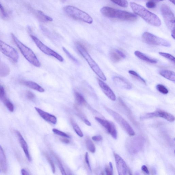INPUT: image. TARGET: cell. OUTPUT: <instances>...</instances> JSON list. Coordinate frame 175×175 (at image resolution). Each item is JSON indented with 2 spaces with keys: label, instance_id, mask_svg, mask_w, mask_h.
<instances>
[{
  "label": "cell",
  "instance_id": "6da1fadb",
  "mask_svg": "<svg viewBox=\"0 0 175 175\" xmlns=\"http://www.w3.org/2000/svg\"><path fill=\"white\" fill-rule=\"evenodd\" d=\"M130 6L134 13L142 17L147 23L155 26H161V20L156 14L149 11L141 5L135 2H131Z\"/></svg>",
  "mask_w": 175,
  "mask_h": 175
},
{
  "label": "cell",
  "instance_id": "7a4b0ae2",
  "mask_svg": "<svg viewBox=\"0 0 175 175\" xmlns=\"http://www.w3.org/2000/svg\"><path fill=\"white\" fill-rule=\"evenodd\" d=\"M102 14L109 18L117 19L122 20L134 21L137 19L136 14L109 7H104L101 9Z\"/></svg>",
  "mask_w": 175,
  "mask_h": 175
},
{
  "label": "cell",
  "instance_id": "3957f363",
  "mask_svg": "<svg viewBox=\"0 0 175 175\" xmlns=\"http://www.w3.org/2000/svg\"><path fill=\"white\" fill-rule=\"evenodd\" d=\"M76 48L80 54L86 60L90 67L99 78L103 81H106V78L98 65L92 58L88 52L85 47L80 42H77Z\"/></svg>",
  "mask_w": 175,
  "mask_h": 175
},
{
  "label": "cell",
  "instance_id": "277c9868",
  "mask_svg": "<svg viewBox=\"0 0 175 175\" xmlns=\"http://www.w3.org/2000/svg\"><path fill=\"white\" fill-rule=\"evenodd\" d=\"M11 36L25 58L34 66L36 67L41 66V64L33 51L20 41L13 34H11Z\"/></svg>",
  "mask_w": 175,
  "mask_h": 175
},
{
  "label": "cell",
  "instance_id": "5b68a950",
  "mask_svg": "<svg viewBox=\"0 0 175 175\" xmlns=\"http://www.w3.org/2000/svg\"><path fill=\"white\" fill-rule=\"evenodd\" d=\"M64 11L69 16L75 19L78 20L89 24L93 22L91 17L81 10L73 6H67L64 7Z\"/></svg>",
  "mask_w": 175,
  "mask_h": 175
},
{
  "label": "cell",
  "instance_id": "8992f818",
  "mask_svg": "<svg viewBox=\"0 0 175 175\" xmlns=\"http://www.w3.org/2000/svg\"><path fill=\"white\" fill-rule=\"evenodd\" d=\"M142 39L146 43L152 45L163 46L170 47V42L166 40L160 38L148 32H145L142 35Z\"/></svg>",
  "mask_w": 175,
  "mask_h": 175
},
{
  "label": "cell",
  "instance_id": "52a82bcc",
  "mask_svg": "<svg viewBox=\"0 0 175 175\" xmlns=\"http://www.w3.org/2000/svg\"><path fill=\"white\" fill-rule=\"evenodd\" d=\"M106 109L129 135L131 136L135 135V133L133 129L126 120H125L121 115L107 107H106Z\"/></svg>",
  "mask_w": 175,
  "mask_h": 175
},
{
  "label": "cell",
  "instance_id": "ba28073f",
  "mask_svg": "<svg viewBox=\"0 0 175 175\" xmlns=\"http://www.w3.org/2000/svg\"><path fill=\"white\" fill-rule=\"evenodd\" d=\"M161 10L167 27L171 32L174 31L175 18L173 12L168 6L164 4L162 5Z\"/></svg>",
  "mask_w": 175,
  "mask_h": 175
},
{
  "label": "cell",
  "instance_id": "9c48e42d",
  "mask_svg": "<svg viewBox=\"0 0 175 175\" xmlns=\"http://www.w3.org/2000/svg\"><path fill=\"white\" fill-rule=\"evenodd\" d=\"M30 36L37 47L45 54L50 56L54 57L60 62H62L64 61L63 57L44 45L36 37L32 35H31Z\"/></svg>",
  "mask_w": 175,
  "mask_h": 175
},
{
  "label": "cell",
  "instance_id": "30bf717a",
  "mask_svg": "<svg viewBox=\"0 0 175 175\" xmlns=\"http://www.w3.org/2000/svg\"><path fill=\"white\" fill-rule=\"evenodd\" d=\"M143 137H138L129 139L127 142V147L130 153L137 154L141 150L143 146Z\"/></svg>",
  "mask_w": 175,
  "mask_h": 175
},
{
  "label": "cell",
  "instance_id": "8fae6325",
  "mask_svg": "<svg viewBox=\"0 0 175 175\" xmlns=\"http://www.w3.org/2000/svg\"><path fill=\"white\" fill-rule=\"evenodd\" d=\"M0 51L14 62L18 61L19 54L16 50L1 40H0Z\"/></svg>",
  "mask_w": 175,
  "mask_h": 175
},
{
  "label": "cell",
  "instance_id": "7c38bea8",
  "mask_svg": "<svg viewBox=\"0 0 175 175\" xmlns=\"http://www.w3.org/2000/svg\"><path fill=\"white\" fill-rule=\"evenodd\" d=\"M154 117H161L171 122L174 121L175 120V117L173 115L161 110L143 115L140 117V119L144 120Z\"/></svg>",
  "mask_w": 175,
  "mask_h": 175
},
{
  "label": "cell",
  "instance_id": "4fadbf2b",
  "mask_svg": "<svg viewBox=\"0 0 175 175\" xmlns=\"http://www.w3.org/2000/svg\"><path fill=\"white\" fill-rule=\"evenodd\" d=\"M117 171L119 175L131 174L130 171L125 162L119 155L114 153Z\"/></svg>",
  "mask_w": 175,
  "mask_h": 175
},
{
  "label": "cell",
  "instance_id": "5bb4252c",
  "mask_svg": "<svg viewBox=\"0 0 175 175\" xmlns=\"http://www.w3.org/2000/svg\"><path fill=\"white\" fill-rule=\"evenodd\" d=\"M96 121L99 122L102 126L106 128L107 132L111 135L112 137L115 139H116L117 137V131L114 124L106 120L96 117Z\"/></svg>",
  "mask_w": 175,
  "mask_h": 175
},
{
  "label": "cell",
  "instance_id": "9a60e30c",
  "mask_svg": "<svg viewBox=\"0 0 175 175\" xmlns=\"http://www.w3.org/2000/svg\"><path fill=\"white\" fill-rule=\"evenodd\" d=\"M97 79L99 86L104 94L112 101H116V97L115 94L110 88L101 79L99 78H97Z\"/></svg>",
  "mask_w": 175,
  "mask_h": 175
},
{
  "label": "cell",
  "instance_id": "2e32d148",
  "mask_svg": "<svg viewBox=\"0 0 175 175\" xmlns=\"http://www.w3.org/2000/svg\"><path fill=\"white\" fill-rule=\"evenodd\" d=\"M16 133L17 138L18 139L22 149H23L27 159H28L29 161H31L32 160L31 157L30 155L29 154L28 145H27L26 141L19 132L16 131Z\"/></svg>",
  "mask_w": 175,
  "mask_h": 175
},
{
  "label": "cell",
  "instance_id": "e0dca14e",
  "mask_svg": "<svg viewBox=\"0 0 175 175\" xmlns=\"http://www.w3.org/2000/svg\"><path fill=\"white\" fill-rule=\"evenodd\" d=\"M35 109L39 115L45 121L53 124H57V120L56 117L48 113V112H45L41 109L37 108V107H35Z\"/></svg>",
  "mask_w": 175,
  "mask_h": 175
},
{
  "label": "cell",
  "instance_id": "ac0fdd59",
  "mask_svg": "<svg viewBox=\"0 0 175 175\" xmlns=\"http://www.w3.org/2000/svg\"><path fill=\"white\" fill-rule=\"evenodd\" d=\"M109 57L111 61L114 63H117L122 59L125 58V55L120 50L112 49L109 52Z\"/></svg>",
  "mask_w": 175,
  "mask_h": 175
},
{
  "label": "cell",
  "instance_id": "d6986e66",
  "mask_svg": "<svg viewBox=\"0 0 175 175\" xmlns=\"http://www.w3.org/2000/svg\"><path fill=\"white\" fill-rule=\"evenodd\" d=\"M115 84L120 88L130 90L132 89V86L129 82L122 77L115 76L113 78Z\"/></svg>",
  "mask_w": 175,
  "mask_h": 175
},
{
  "label": "cell",
  "instance_id": "ffe728a7",
  "mask_svg": "<svg viewBox=\"0 0 175 175\" xmlns=\"http://www.w3.org/2000/svg\"><path fill=\"white\" fill-rule=\"evenodd\" d=\"M0 168L1 170L6 173L8 170V163L4 149L0 145Z\"/></svg>",
  "mask_w": 175,
  "mask_h": 175
},
{
  "label": "cell",
  "instance_id": "44dd1931",
  "mask_svg": "<svg viewBox=\"0 0 175 175\" xmlns=\"http://www.w3.org/2000/svg\"><path fill=\"white\" fill-rule=\"evenodd\" d=\"M134 54L138 58L142 61L151 64H154L157 63V61L156 60L150 58L139 51H135Z\"/></svg>",
  "mask_w": 175,
  "mask_h": 175
},
{
  "label": "cell",
  "instance_id": "7402d4cb",
  "mask_svg": "<svg viewBox=\"0 0 175 175\" xmlns=\"http://www.w3.org/2000/svg\"><path fill=\"white\" fill-rule=\"evenodd\" d=\"M22 83L25 86L31 89L35 90L40 92H43L45 90L41 86L36 83V82L31 81H22Z\"/></svg>",
  "mask_w": 175,
  "mask_h": 175
},
{
  "label": "cell",
  "instance_id": "603a6c76",
  "mask_svg": "<svg viewBox=\"0 0 175 175\" xmlns=\"http://www.w3.org/2000/svg\"><path fill=\"white\" fill-rule=\"evenodd\" d=\"M159 74L164 78L171 81L175 82V74L174 72L168 70L162 69L159 71Z\"/></svg>",
  "mask_w": 175,
  "mask_h": 175
},
{
  "label": "cell",
  "instance_id": "cb8c5ba5",
  "mask_svg": "<svg viewBox=\"0 0 175 175\" xmlns=\"http://www.w3.org/2000/svg\"><path fill=\"white\" fill-rule=\"evenodd\" d=\"M10 72V69L7 65L2 63L0 64V77H6L9 74Z\"/></svg>",
  "mask_w": 175,
  "mask_h": 175
},
{
  "label": "cell",
  "instance_id": "d4e9b609",
  "mask_svg": "<svg viewBox=\"0 0 175 175\" xmlns=\"http://www.w3.org/2000/svg\"><path fill=\"white\" fill-rule=\"evenodd\" d=\"M75 98L77 103L79 105H85L87 102L84 97L81 93L78 92H75Z\"/></svg>",
  "mask_w": 175,
  "mask_h": 175
},
{
  "label": "cell",
  "instance_id": "484cf974",
  "mask_svg": "<svg viewBox=\"0 0 175 175\" xmlns=\"http://www.w3.org/2000/svg\"><path fill=\"white\" fill-rule=\"evenodd\" d=\"M129 73L137 81L141 82L142 83L146 85V81L143 78H142L135 71L133 70H130L129 71Z\"/></svg>",
  "mask_w": 175,
  "mask_h": 175
},
{
  "label": "cell",
  "instance_id": "4316f807",
  "mask_svg": "<svg viewBox=\"0 0 175 175\" xmlns=\"http://www.w3.org/2000/svg\"><path fill=\"white\" fill-rule=\"evenodd\" d=\"M71 122L74 131L76 132V134L80 137H83L84 136L83 133H82L78 124L72 120H71Z\"/></svg>",
  "mask_w": 175,
  "mask_h": 175
},
{
  "label": "cell",
  "instance_id": "83f0119b",
  "mask_svg": "<svg viewBox=\"0 0 175 175\" xmlns=\"http://www.w3.org/2000/svg\"><path fill=\"white\" fill-rule=\"evenodd\" d=\"M86 144L87 149L88 150L92 153H94L96 151V147L91 140L90 139H87Z\"/></svg>",
  "mask_w": 175,
  "mask_h": 175
},
{
  "label": "cell",
  "instance_id": "f1b7e54d",
  "mask_svg": "<svg viewBox=\"0 0 175 175\" xmlns=\"http://www.w3.org/2000/svg\"><path fill=\"white\" fill-rule=\"evenodd\" d=\"M114 3L122 7H127L128 6V2L126 0H110Z\"/></svg>",
  "mask_w": 175,
  "mask_h": 175
},
{
  "label": "cell",
  "instance_id": "f546056e",
  "mask_svg": "<svg viewBox=\"0 0 175 175\" xmlns=\"http://www.w3.org/2000/svg\"><path fill=\"white\" fill-rule=\"evenodd\" d=\"M3 101L5 106H6L9 111L12 112H13L14 110V106L11 102L6 98Z\"/></svg>",
  "mask_w": 175,
  "mask_h": 175
},
{
  "label": "cell",
  "instance_id": "4dcf8cb0",
  "mask_svg": "<svg viewBox=\"0 0 175 175\" xmlns=\"http://www.w3.org/2000/svg\"><path fill=\"white\" fill-rule=\"evenodd\" d=\"M157 90L161 93L166 94L168 93L169 91L167 88L161 84H157L156 86Z\"/></svg>",
  "mask_w": 175,
  "mask_h": 175
},
{
  "label": "cell",
  "instance_id": "1f68e13d",
  "mask_svg": "<svg viewBox=\"0 0 175 175\" xmlns=\"http://www.w3.org/2000/svg\"><path fill=\"white\" fill-rule=\"evenodd\" d=\"M159 54L161 56L173 62L174 63H175V57L171 54L163 52H159Z\"/></svg>",
  "mask_w": 175,
  "mask_h": 175
},
{
  "label": "cell",
  "instance_id": "d6a6232c",
  "mask_svg": "<svg viewBox=\"0 0 175 175\" xmlns=\"http://www.w3.org/2000/svg\"><path fill=\"white\" fill-rule=\"evenodd\" d=\"M78 115L80 118L81 119L82 121H83L88 126H91V122L88 121V120L86 118V117L82 113V112L78 111V113L77 114Z\"/></svg>",
  "mask_w": 175,
  "mask_h": 175
},
{
  "label": "cell",
  "instance_id": "836d02e7",
  "mask_svg": "<svg viewBox=\"0 0 175 175\" xmlns=\"http://www.w3.org/2000/svg\"><path fill=\"white\" fill-rule=\"evenodd\" d=\"M52 131H53L54 134L57 135L65 137H67V138H69L70 137L68 134L64 133V132L59 130L57 129H52Z\"/></svg>",
  "mask_w": 175,
  "mask_h": 175
},
{
  "label": "cell",
  "instance_id": "e575fe53",
  "mask_svg": "<svg viewBox=\"0 0 175 175\" xmlns=\"http://www.w3.org/2000/svg\"><path fill=\"white\" fill-rule=\"evenodd\" d=\"M45 156L46 158L47 161H48V162H49L50 164L51 165V167L52 172H53V173H55V167L53 161H52L51 158H50V157L47 154H45Z\"/></svg>",
  "mask_w": 175,
  "mask_h": 175
},
{
  "label": "cell",
  "instance_id": "d590c367",
  "mask_svg": "<svg viewBox=\"0 0 175 175\" xmlns=\"http://www.w3.org/2000/svg\"><path fill=\"white\" fill-rule=\"evenodd\" d=\"M38 12L39 14L40 15V16L43 17L44 20H45V21L50 22L53 21V20L51 17L47 16L46 15L44 14L43 12L41 11H38Z\"/></svg>",
  "mask_w": 175,
  "mask_h": 175
},
{
  "label": "cell",
  "instance_id": "8d00e7d4",
  "mask_svg": "<svg viewBox=\"0 0 175 175\" xmlns=\"http://www.w3.org/2000/svg\"><path fill=\"white\" fill-rule=\"evenodd\" d=\"M56 158L57 160V164L58 165L60 170L61 173L62 175H66V171H65L63 165H62L61 162L58 157H56Z\"/></svg>",
  "mask_w": 175,
  "mask_h": 175
},
{
  "label": "cell",
  "instance_id": "74e56055",
  "mask_svg": "<svg viewBox=\"0 0 175 175\" xmlns=\"http://www.w3.org/2000/svg\"><path fill=\"white\" fill-rule=\"evenodd\" d=\"M63 50L67 55L69 57V58L72 61L75 62L76 63H78V61H77V60L69 53L66 48L63 47Z\"/></svg>",
  "mask_w": 175,
  "mask_h": 175
},
{
  "label": "cell",
  "instance_id": "f35d334b",
  "mask_svg": "<svg viewBox=\"0 0 175 175\" xmlns=\"http://www.w3.org/2000/svg\"><path fill=\"white\" fill-rule=\"evenodd\" d=\"M5 98V89L4 87L0 84V99L3 101Z\"/></svg>",
  "mask_w": 175,
  "mask_h": 175
},
{
  "label": "cell",
  "instance_id": "ab89813d",
  "mask_svg": "<svg viewBox=\"0 0 175 175\" xmlns=\"http://www.w3.org/2000/svg\"><path fill=\"white\" fill-rule=\"evenodd\" d=\"M146 5L147 8L152 9L155 8L156 6V4L154 2L149 1L147 2Z\"/></svg>",
  "mask_w": 175,
  "mask_h": 175
},
{
  "label": "cell",
  "instance_id": "60d3db41",
  "mask_svg": "<svg viewBox=\"0 0 175 175\" xmlns=\"http://www.w3.org/2000/svg\"><path fill=\"white\" fill-rule=\"evenodd\" d=\"M26 96L27 98L30 100H32L35 97V95L30 91H27L26 93Z\"/></svg>",
  "mask_w": 175,
  "mask_h": 175
},
{
  "label": "cell",
  "instance_id": "b9f144b4",
  "mask_svg": "<svg viewBox=\"0 0 175 175\" xmlns=\"http://www.w3.org/2000/svg\"><path fill=\"white\" fill-rule=\"evenodd\" d=\"M85 161L87 165L88 166L89 169L91 171V165H90L89 161V156L88 153V152H86L85 154Z\"/></svg>",
  "mask_w": 175,
  "mask_h": 175
},
{
  "label": "cell",
  "instance_id": "7bdbcfd3",
  "mask_svg": "<svg viewBox=\"0 0 175 175\" xmlns=\"http://www.w3.org/2000/svg\"><path fill=\"white\" fill-rule=\"evenodd\" d=\"M92 139L94 141L96 142L101 141L103 140L102 137L99 135L93 136Z\"/></svg>",
  "mask_w": 175,
  "mask_h": 175
},
{
  "label": "cell",
  "instance_id": "ee69618b",
  "mask_svg": "<svg viewBox=\"0 0 175 175\" xmlns=\"http://www.w3.org/2000/svg\"><path fill=\"white\" fill-rule=\"evenodd\" d=\"M0 11H1L2 15L4 17H5L7 16V14H6L5 11L4 7L2 6L1 3H0Z\"/></svg>",
  "mask_w": 175,
  "mask_h": 175
},
{
  "label": "cell",
  "instance_id": "f6af8a7d",
  "mask_svg": "<svg viewBox=\"0 0 175 175\" xmlns=\"http://www.w3.org/2000/svg\"><path fill=\"white\" fill-rule=\"evenodd\" d=\"M105 171H106V173L107 175H112L113 174V171L110 169L108 167H106L105 169Z\"/></svg>",
  "mask_w": 175,
  "mask_h": 175
},
{
  "label": "cell",
  "instance_id": "bcb514c9",
  "mask_svg": "<svg viewBox=\"0 0 175 175\" xmlns=\"http://www.w3.org/2000/svg\"><path fill=\"white\" fill-rule=\"evenodd\" d=\"M141 169L142 171H143L145 173L147 174H149V172L148 168L145 165L142 166L141 167Z\"/></svg>",
  "mask_w": 175,
  "mask_h": 175
},
{
  "label": "cell",
  "instance_id": "7dc6e473",
  "mask_svg": "<svg viewBox=\"0 0 175 175\" xmlns=\"http://www.w3.org/2000/svg\"><path fill=\"white\" fill-rule=\"evenodd\" d=\"M21 173L22 175H29V172L27 171V170L26 169H22L21 170Z\"/></svg>",
  "mask_w": 175,
  "mask_h": 175
},
{
  "label": "cell",
  "instance_id": "c3c4849f",
  "mask_svg": "<svg viewBox=\"0 0 175 175\" xmlns=\"http://www.w3.org/2000/svg\"><path fill=\"white\" fill-rule=\"evenodd\" d=\"M61 141L65 143L68 144L70 142L69 140V139L66 138H62L60 139Z\"/></svg>",
  "mask_w": 175,
  "mask_h": 175
},
{
  "label": "cell",
  "instance_id": "681fc988",
  "mask_svg": "<svg viewBox=\"0 0 175 175\" xmlns=\"http://www.w3.org/2000/svg\"><path fill=\"white\" fill-rule=\"evenodd\" d=\"M109 167L113 171V167H112V162H110L109 163Z\"/></svg>",
  "mask_w": 175,
  "mask_h": 175
},
{
  "label": "cell",
  "instance_id": "f907efd6",
  "mask_svg": "<svg viewBox=\"0 0 175 175\" xmlns=\"http://www.w3.org/2000/svg\"><path fill=\"white\" fill-rule=\"evenodd\" d=\"M160 1H163L164 0H159ZM170 2L172 4L175 5V0H169Z\"/></svg>",
  "mask_w": 175,
  "mask_h": 175
},
{
  "label": "cell",
  "instance_id": "816d5d0a",
  "mask_svg": "<svg viewBox=\"0 0 175 175\" xmlns=\"http://www.w3.org/2000/svg\"><path fill=\"white\" fill-rule=\"evenodd\" d=\"M1 60H0V64H1Z\"/></svg>",
  "mask_w": 175,
  "mask_h": 175
}]
</instances>
